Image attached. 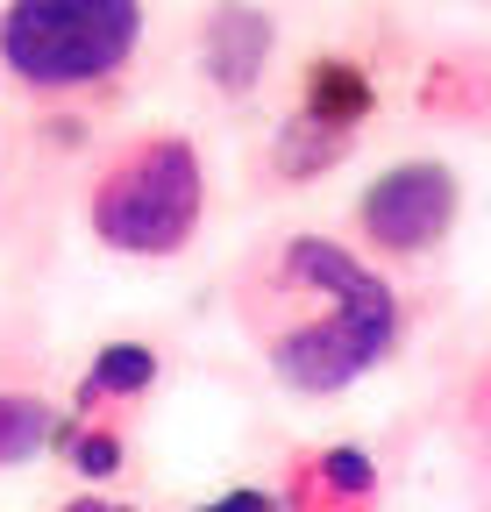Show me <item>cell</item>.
<instances>
[{"mask_svg": "<svg viewBox=\"0 0 491 512\" xmlns=\"http://www.w3.org/2000/svg\"><path fill=\"white\" fill-rule=\"evenodd\" d=\"M235 320L271 384L306 406L356 392L406 342L399 285L349 235L328 228L271 235L235 278Z\"/></svg>", "mask_w": 491, "mask_h": 512, "instance_id": "1", "label": "cell"}, {"mask_svg": "<svg viewBox=\"0 0 491 512\" xmlns=\"http://www.w3.org/2000/svg\"><path fill=\"white\" fill-rule=\"evenodd\" d=\"M150 0H0V86L29 107H107L136 86Z\"/></svg>", "mask_w": 491, "mask_h": 512, "instance_id": "2", "label": "cell"}, {"mask_svg": "<svg viewBox=\"0 0 491 512\" xmlns=\"http://www.w3.org/2000/svg\"><path fill=\"white\" fill-rule=\"evenodd\" d=\"M207 228V150L186 128H136L86 178V235L121 264H171Z\"/></svg>", "mask_w": 491, "mask_h": 512, "instance_id": "3", "label": "cell"}, {"mask_svg": "<svg viewBox=\"0 0 491 512\" xmlns=\"http://www.w3.org/2000/svg\"><path fill=\"white\" fill-rule=\"evenodd\" d=\"M463 221V178L442 157H399L385 164L371 185L356 192L349 207V242L371 256V264H420L435 256Z\"/></svg>", "mask_w": 491, "mask_h": 512, "instance_id": "4", "label": "cell"}, {"mask_svg": "<svg viewBox=\"0 0 491 512\" xmlns=\"http://www.w3.org/2000/svg\"><path fill=\"white\" fill-rule=\"evenodd\" d=\"M271 57H278V15L257 8V0H214L200 15V29H193V72L228 107L264 93Z\"/></svg>", "mask_w": 491, "mask_h": 512, "instance_id": "5", "label": "cell"}, {"mask_svg": "<svg viewBox=\"0 0 491 512\" xmlns=\"http://www.w3.org/2000/svg\"><path fill=\"white\" fill-rule=\"evenodd\" d=\"M378 463L363 441H321V448H299L285 463V484H278V505L292 512H378Z\"/></svg>", "mask_w": 491, "mask_h": 512, "instance_id": "6", "label": "cell"}, {"mask_svg": "<svg viewBox=\"0 0 491 512\" xmlns=\"http://www.w3.org/2000/svg\"><path fill=\"white\" fill-rule=\"evenodd\" d=\"M164 384V356H157V342H143V335H114V342H100L93 356H86V370L72 377V399H65V413L72 420H136V406Z\"/></svg>", "mask_w": 491, "mask_h": 512, "instance_id": "7", "label": "cell"}, {"mask_svg": "<svg viewBox=\"0 0 491 512\" xmlns=\"http://www.w3.org/2000/svg\"><path fill=\"white\" fill-rule=\"evenodd\" d=\"M292 114L299 121H314L328 128V136H363L378 114V79H371V64H363L356 50H314L299 64V93H292Z\"/></svg>", "mask_w": 491, "mask_h": 512, "instance_id": "8", "label": "cell"}, {"mask_svg": "<svg viewBox=\"0 0 491 512\" xmlns=\"http://www.w3.org/2000/svg\"><path fill=\"white\" fill-rule=\"evenodd\" d=\"M50 456L79 477V491H114V477L129 470V420H72V413H57Z\"/></svg>", "mask_w": 491, "mask_h": 512, "instance_id": "9", "label": "cell"}, {"mask_svg": "<svg viewBox=\"0 0 491 512\" xmlns=\"http://www.w3.org/2000/svg\"><path fill=\"white\" fill-rule=\"evenodd\" d=\"M349 150H356L349 136H328V128L299 121V114H278L271 143H264V178L271 185H321L328 171L349 164Z\"/></svg>", "mask_w": 491, "mask_h": 512, "instance_id": "10", "label": "cell"}, {"mask_svg": "<svg viewBox=\"0 0 491 512\" xmlns=\"http://www.w3.org/2000/svg\"><path fill=\"white\" fill-rule=\"evenodd\" d=\"M50 427H57V406L36 384L0 377V470H22V463L50 456Z\"/></svg>", "mask_w": 491, "mask_h": 512, "instance_id": "11", "label": "cell"}, {"mask_svg": "<svg viewBox=\"0 0 491 512\" xmlns=\"http://www.w3.org/2000/svg\"><path fill=\"white\" fill-rule=\"evenodd\" d=\"M193 512H278V484H228V491L200 498Z\"/></svg>", "mask_w": 491, "mask_h": 512, "instance_id": "12", "label": "cell"}, {"mask_svg": "<svg viewBox=\"0 0 491 512\" xmlns=\"http://www.w3.org/2000/svg\"><path fill=\"white\" fill-rule=\"evenodd\" d=\"M57 512H136V505H129V498H114V491H72Z\"/></svg>", "mask_w": 491, "mask_h": 512, "instance_id": "13", "label": "cell"}, {"mask_svg": "<svg viewBox=\"0 0 491 512\" xmlns=\"http://www.w3.org/2000/svg\"><path fill=\"white\" fill-rule=\"evenodd\" d=\"M477 420H484V427H491V392H477Z\"/></svg>", "mask_w": 491, "mask_h": 512, "instance_id": "14", "label": "cell"}, {"mask_svg": "<svg viewBox=\"0 0 491 512\" xmlns=\"http://www.w3.org/2000/svg\"><path fill=\"white\" fill-rule=\"evenodd\" d=\"M477 392H491V356H484V384H477Z\"/></svg>", "mask_w": 491, "mask_h": 512, "instance_id": "15", "label": "cell"}]
</instances>
